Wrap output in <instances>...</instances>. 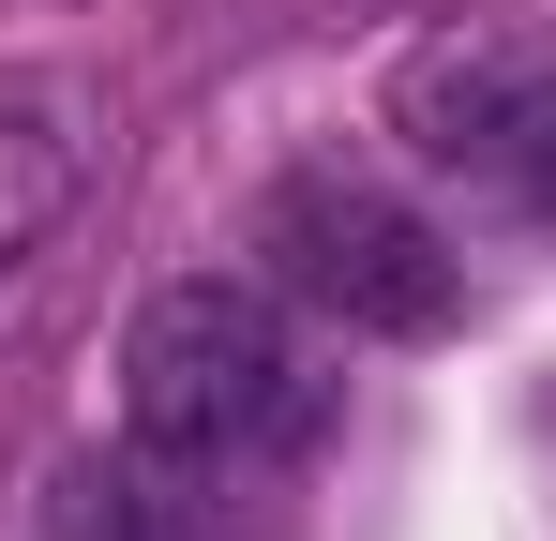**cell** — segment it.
<instances>
[{"label":"cell","mask_w":556,"mask_h":541,"mask_svg":"<svg viewBox=\"0 0 556 541\" xmlns=\"http://www.w3.org/2000/svg\"><path fill=\"white\" fill-rule=\"evenodd\" d=\"M121 406L166 466H241L301 422V347H286V301L241 270H181L151 286L136 347H121Z\"/></svg>","instance_id":"6da1fadb"},{"label":"cell","mask_w":556,"mask_h":541,"mask_svg":"<svg viewBox=\"0 0 556 541\" xmlns=\"http://www.w3.org/2000/svg\"><path fill=\"white\" fill-rule=\"evenodd\" d=\"M256 256H271L286 301H316L331 331H376V347H421L466 316V256L376 166H286L256 196Z\"/></svg>","instance_id":"7a4b0ae2"},{"label":"cell","mask_w":556,"mask_h":541,"mask_svg":"<svg viewBox=\"0 0 556 541\" xmlns=\"http://www.w3.org/2000/svg\"><path fill=\"white\" fill-rule=\"evenodd\" d=\"M61 196H76V121L46 90H0V270L61 226Z\"/></svg>","instance_id":"5b68a950"},{"label":"cell","mask_w":556,"mask_h":541,"mask_svg":"<svg viewBox=\"0 0 556 541\" xmlns=\"http://www.w3.org/2000/svg\"><path fill=\"white\" fill-rule=\"evenodd\" d=\"M46 541H211L195 527V496L166 481V451H76L61 466V496H46Z\"/></svg>","instance_id":"277c9868"},{"label":"cell","mask_w":556,"mask_h":541,"mask_svg":"<svg viewBox=\"0 0 556 541\" xmlns=\"http://www.w3.org/2000/svg\"><path fill=\"white\" fill-rule=\"evenodd\" d=\"M391 136L481 211H556V30L542 15H452L406 46Z\"/></svg>","instance_id":"3957f363"}]
</instances>
